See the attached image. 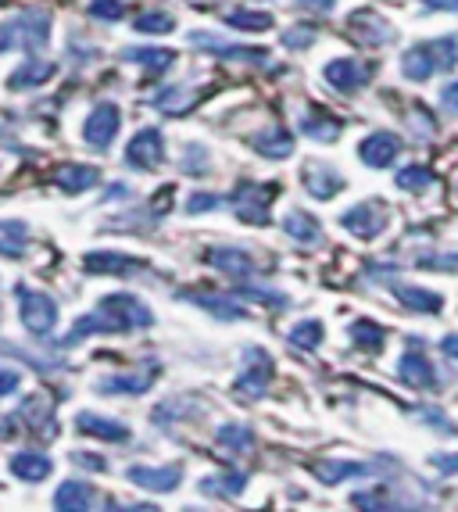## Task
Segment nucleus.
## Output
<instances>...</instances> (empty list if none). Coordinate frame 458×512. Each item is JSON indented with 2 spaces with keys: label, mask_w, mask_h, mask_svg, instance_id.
Instances as JSON below:
<instances>
[{
  "label": "nucleus",
  "mask_w": 458,
  "mask_h": 512,
  "mask_svg": "<svg viewBox=\"0 0 458 512\" xmlns=\"http://www.w3.org/2000/svg\"><path fill=\"white\" fill-rule=\"evenodd\" d=\"M154 323L151 308L133 294H104L101 305L90 316L79 319L72 330L65 333V348H76L79 341L94 337V333H126V330H147Z\"/></svg>",
  "instance_id": "1"
},
{
  "label": "nucleus",
  "mask_w": 458,
  "mask_h": 512,
  "mask_svg": "<svg viewBox=\"0 0 458 512\" xmlns=\"http://www.w3.org/2000/svg\"><path fill=\"white\" fill-rule=\"evenodd\" d=\"M458 65V40L455 36H437V40L416 43L412 51L401 54V72L405 79H423L437 76V72H451Z\"/></svg>",
  "instance_id": "2"
},
{
  "label": "nucleus",
  "mask_w": 458,
  "mask_h": 512,
  "mask_svg": "<svg viewBox=\"0 0 458 512\" xmlns=\"http://www.w3.org/2000/svg\"><path fill=\"white\" fill-rule=\"evenodd\" d=\"M47 36H51V15L29 8L0 26V51H11V47L40 51V47H47Z\"/></svg>",
  "instance_id": "3"
},
{
  "label": "nucleus",
  "mask_w": 458,
  "mask_h": 512,
  "mask_svg": "<svg viewBox=\"0 0 458 512\" xmlns=\"http://www.w3.org/2000/svg\"><path fill=\"white\" fill-rule=\"evenodd\" d=\"M15 294H18V319H22V326H26L33 337H47V333L58 326V301H54L51 294L33 291L26 283H18Z\"/></svg>",
  "instance_id": "4"
},
{
  "label": "nucleus",
  "mask_w": 458,
  "mask_h": 512,
  "mask_svg": "<svg viewBox=\"0 0 458 512\" xmlns=\"http://www.w3.org/2000/svg\"><path fill=\"white\" fill-rule=\"evenodd\" d=\"M162 158H165V137H162V129H154V126L140 129L126 147V165L136 172L158 169Z\"/></svg>",
  "instance_id": "5"
},
{
  "label": "nucleus",
  "mask_w": 458,
  "mask_h": 512,
  "mask_svg": "<svg viewBox=\"0 0 458 512\" xmlns=\"http://www.w3.org/2000/svg\"><path fill=\"white\" fill-rule=\"evenodd\" d=\"M276 197V187L269 183H244L233 194V205H237V215L244 222H255V226H265L269 222V201Z\"/></svg>",
  "instance_id": "6"
},
{
  "label": "nucleus",
  "mask_w": 458,
  "mask_h": 512,
  "mask_svg": "<svg viewBox=\"0 0 458 512\" xmlns=\"http://www.w3.org/2000/svg\"><path fill=\"white\" fill-rule=\"evenodd\" d=\"M340 226L355 233L358 240H373L387 230V208L376 205V201H365V205H355L340 215Z\"/></svg>",
  "instance_id": "7"
},
{
  "label": "nucleus",
  "mask_w": 458,
  "mask_h": 512,
  "mask_svg": "<svg viewBox=\"0 0 458 512\" xmlns=\"http://www.w3.org/2000/svg\"><path fill=\"white\" fill-rule=\"evenodd\" d=\"M269 384H272V359L262 348H247L237 391L244 394V398H262V394L269 391Z\"/></svg>",
  "instance_id": "8"
},
{
  "label": "nucleus",
  "mask_w": 458,
  "mask_h": 512,
  "mask_svg": "<svg viewBox=\"0 0 458 512\" xmlns=\"http://www.w3.org/2000/svg\"><path fill=\"white\" fill-rule=\"evenodd\" d=\"M119 126H122V115L115 104H101V108L90 111V119L83 126V140L97 151H108L111 140L119 137Z\"/></svg>",
  "instance_id": "9"
},
{
  "label": "nucleus",
  "mask_w": 458,
  "mask_h": 512,
  "mask_svg": "<svg viewBox=\"0 0 458 512\" xmlns=\"http://www.w3.org/2000/svg\"><path fill=\"white\" fill-rule=\"evenodd\" d=\"M323 76L333 90H340V94H355V90L369 86V79H373V65H362V61H355V58H337V61L326 65Z\"/></svg>",
  "instance_id": "10"
},
{
  "label": "nucleus",
  "mask_w": 458,
  "mask_h": 512,
  "mask_svg": "<svg viewBox=\"0 0 458 512\" xmlns=\"http://www.w3.org/2000/svg\"><path fill=\"white\" fill-rule=\"evenodd\" d=\"M126 480H133V484L144 487V491L169 495V491L179 487V480H183V470H179V466H129Z\"/></svg>",
  "instance_id": "11"
},
{
  "label": "nucleus",
  "mask_w": 458,
  "mask_h": 512,
  "mask_svg": "<svg viewBox=\"0 0 458 512\" xmlns=\"http://www.w3.org/2000/svg\"><path fill=\"white\" fill-rule=\"evenodd\" d=\"M398 154H401V140L394 137V133H387V129L369 133V137L358 144V158H362L365 165H373V169H387Z\"/></svg>",
  "instance_id": "12"
},
{
  "label": "nucleus",
  "mask_w": 458,
  "mask_h": 512,
  "mask_svg": "<svg viewBox=\"0 0 458 512\" xmlns=\"http://www.w3.org/2000/svg\"><path fill=\"white\" fill-rule=\"evenodd\" d=\"M208 262H212L219 273L233 276V280H255V276L262 273L258 262L247 255L244 248H212L208 251Z\"/></svg>",
  "instance_id": "13"
},
{
  "label": "nucleus",
  "mask_w": 458,
  "mask_h": 512,
  "mask_svg": "<svg viewBox=\"0 0 458 512\" xmlns=\"http://www.w3.org/2000/svg\"><path fill=\"white\" fill-rule=\"evenodd\" d=\"M398 376L408 387H419V391H433V387H437V373H433L430 359L423 355L419 344H408L405 359H401V366H398Z\"/></svg>",
  "instance_id": "14"
},
{
  "label": "nucleus",
  "mask_w": 458,
  "mask_h": 512,
  "mask_svg": "<svg viewBox=\"0 0 458 512\" xmlns=\"http://www.w3.org/2000/svg\"><path fill=\"white\" fill-rule=\"evenodd\" d=\"M86 273H104V276H126L136 273V269H144V258H129L122 251H94V255H86Z\"/></svg>",
  "instance_id": "15"
},
{
  "label": "nucleus",
  "mask_w": 458,
  "mask_h": 512,
  "mask_svg": "<svg viewBox=\"0 0 458 512\" xmlns=\"http://www.w3.org/2000/svg\"><path fill=\"white\" fill-rule=\"evenodd\" d=\"M305 190L312 197H319V201H326V197H337L340 190H344V176L333 172L330 165H323V162H308L305 165Z\"/></svg>",
  "instance_id": "16"
},
{
  "label": "nucleus",
  "mask_w": 458,
  "mask_h": 512,
  "mask_svg": "<svg viewBox=\"0 0 458 512\" xmlns=\"http://www.w3.org/2000/svg\"><path fill=\"white\" fill-rule=\"evenodd\" d=\"M351 29H355V36L365 43V47H383V43H391V26L383 22L376 11H355L348 22Z\"/></svg>",
  "instance_id": "17"
},
{
  "label": "nucleus",
  "mask_w": 458,
  "mask_h": 512,
  "mask_svg": "<svg viewBox=\"0 0 458 512\" xmlns=\"http://www.w3.org/2000/svg\"><path fill=\"white\" fill-rule=\"evenodd\" d=\"M190 43L194 47H201V51L215 54V58H240V61H255V65H262V61H269V54L265 51H251V47H229V43H219V36L212 33H190Z\"/></svg>",
  "instance_id": "18"
},
{
  "label": "nucleus",
  "mask_w": 458,
  "mask_h": 512,
  "mask_svg": "<svg viewBox=\"0 0 458 512\" xmlns=\"http://www.w3.org/2000/svg\"><path fill=\"white\" fill-rule=\"evenodd\" d=\"M97 505V491L83 480H65V484L54 491V509H72V512H86Z\"/></svg>",
  "instance_id": "19"
},
{
  "label": "nucleus",
  "mask_w": 458,
  "mask_h": 512,
  "mask_svg": "<svg viewBox=\"0 0 458 512\" xmlns=\"http://www.w3.org/2000/svg\"><path fill=\"white\" fill-rule=\"evenodd\" d=\"M183 298L187 301H194V305H201V308H208L212 316H219V319H247V308L240 305L233 294H201V291H183Z\"/></svg>",
  "instance_id": "20"
},
{
  "label": "nucleus",
  "mask_w": 458,
  "mask_h": 512,
  "mask_svg": "<svg viewBox=\"0 0 458 512\" xmlns=\"http://www.w3.org/2000/svg\"><path fill=\"white\" fill-rule=\"evenodd\" d=\"M312 473L323 484H340V480H365V477H373V466H365V462H340V459H333V462H315L312 466Z\"/></svg>",
  "instance_id": "21"
},
{
  "label": "nucleus",
  "mask_w": 458,
  "mask_h": 512,
  "mask_svg": "<svg viewBox=\"0 0 458 512\" xmlns=\"http://www.w3.org/2000/svg\"><path fill=\"white\" fill-rule=\"evenodd\" d=\"M76 427L83 430V434L101 437V441H115V444H122L129 437L126 423H119V419H104V416H97V412H79Z\"/></svg>",
  "instance_id": "22"
},
{
  "label": "nucleus",
  "mask_w": 458,
  "mask_h": 512,
  "mask_svg": "<svg viewBox=\"0 0 458 512\" xmlns=\"http://www.w3.org/2000/svg\"><path fill=\"white\" fill-rule=\"evenodd\" d=\"M251 147L265 158H290L294 154V137L283 126H265L262 133L251 137Z\"/></svg>",
  "instance_id": "23"
},
{
  "label": "nucleus",
  "mask_w": 458,
  "mask_h": 512,
  "mask_svg": "<svg viewBox=\"0 0 458 512\" xmlns=\"http://www.w3.org/2000/svg\"><path fill=\"white\" fill-rule=\"evenodd\" d=\"M54 183H58L61 190L83 194V190L101 183V169H97V165H61V169L54 172Z\"/></svg>",
  "instance_id": "24"
},
{
  "label": "nucleus",
  "mask_w": 458,
  "mask_h": 512,
  "mask_svg": "<svg viewBox=\"0 0 458 512\" xmlns=\"http://www.w3.org/2000/svg\"><path fill=\"white\" fill-rule=\"evenodd\" d=\"M15 423H26L36 434H43V430L54 434V412H51V405L43 402V394H33V398L22 402V409L15 412Z\"/></svg>",
  "instance_id": "25"
},
{
  "label": "nucleus",
  "mask_w": 458,
  "mask_h": 512,
  "mask_svg": "<svg viewBox=\"0 0 458 512\" xmlns=\"http://www.w3.org/2000/svg\"><path fill=\"white\" fill-rule=\"evenodd\" d=\"M51 76H54V65H51V61L29 58L26 65H22V69H15L8 76V90H33V86H43Z\"/></svg>",
  "instance_id": "26"
},
{
  "label": "nucleus",
  "mask_w": 458,
  "mask_h": 512,
  "mask_svg": "<svg viewBox=\"0 0 458 512\" xmlns=\"http://www.w3.org/2000/svg\"><path fill=\"white\" fill-rule=\"evenodd\" d=\"M283 230H287L290 240L308 244V248H319V244H323V230H319V222L308 212H290L287 219H283Z\"/></svg>",
  "instance_id": "27"
},
{
  "label": "nucleus",
  "mask_w": 458,
  "mask_h": 512,
  "mask_svg": "<svg viewBox=\"0 0 458 512\" xmlns=\"http://www.w3.org/2000/svg\"><path fill=\"white\" fill-rule=\"evenodd\" d=\"M29 248V230L22 219H0V255L22 258Z\"/></svg>",
  "instance_id": "28"
},
{
  "label": "nucleus",
  "mask_w": 458,
  "mask_h": 512,
  "mask_svg": "<svg viewBox=\"0 0 458 512\" xmlns=\"http://www.w3.org/2000/svg\"><path fill=\"white\" fill-rule=\"evenodd\" d=\"M51 459L47 455H40V452H18V455H11V473H15L18 480H43V477H51Z\"/></svg>",
  "instance_id": "29"
},
{
  "label": "nucleus",
  "mask_w": 458,
  "mask_h": 512,
  "mask_svg": "<svg viewBox=\"0 0 458 512\" xmlns=\"http://www.w3.org/2000/svg\"><path fill=\"white\" fill-rule=\"evenodd\" d=\"M101 394H147L151 391V373H126V376H104L97 384Z\"/></svg>",
  "instance_id": "30"
},
{
  "label": "nucleus",
  "mask_w": 458,
  "mask_h": 512,
  "mask_svg": "<svg viewBox=\"0 0 458 512\" xmlns=\"http://www.w3.org/2000/svg\"><path fill=\"white\" fill-rule=\"evenodd\" d=\"M122 58L133 65H151V72H165L176 61V51H169V47H126Z\"/></svg>",
  "instance_id": "31"
},
{
  "label": "nucleus",
  "mask_w": 458,
  "mask_h": 512,
  "mask_svg": "<svg viewBox=\"0 0 458 512\" xmlns=\"http://www.w3.org/2000/svg\"><path fill=\"white\" fill-rule=\"evenodd\" d=\"M215 441H219V448H226V452L244 455V452L255 448V430L244 427V423H226V427H219Z\"/></svg>",
  "instance_id": "32"
},
{
  "label": "nucleus",
  "mask_w": 458,
  "mask_h": 512,
  "mask_svg": "<svg viewBox=\"0 0 458 512\" xmlns=\"http://www.w3.org/2000/svg\"><path fill=\"white\" fill-rule=\"evenodd\" d=\"M394 294H398L401 305L416 308V312H441V308H444L441 294L423 291V287H405V283H398V287H394Z\"/></svg>",
  "instance_id": "33"
},
{
  "label": "nucleus",
  "mask_w": 458,
  "mask_h": 512,
  "mask_svg": "<svg viewBox=\"0 0 458 512\" xmlns=\"http://www.w3.org/2000/svg\"><path fill=\"white\" fill-rule=\"evenodd\" d=\"M301 133L312 140H337L340 137V122L330 119V115H323V111H308V115H301Z\"/></svg>",
  "instance_id": "34"
},
{
  "label": "nucleus",
  "mask_w": 458,
  "mask_h": 512,
  "mask_svg": "<svg viewBox=\"0 0 458 512\" xmlns=\"http://www.w3.org/2000/svg\"><path fill=\"white\" fill-rule=\"evenodd\" d=\"M244 484H247V477L244 473H219V477H208V480H201V491L204 495H215V498H237L240 491H244Z\"/></svg>",
  "instance_id": "35"
},
{
  "label": "nucleus",
  "mask_w": 458,
  "mask_h": 512,
  "mask_svg": "<svg viewBox=\"0 0 458 512\" xmlns=\"http://www.w3.org/2000/svg\"><path fill=\"white\" fill-rule=\"evenodd\" d=\"M190 104H194V90H187V86H169L154 97V108L165 111V115H183Z\"/></svg>",
  "instance_id": "36"
},
{
  "label": "nucleus",
  "mask_w": 458,
  "mask_h": 512,
  "mask_svg": "<svg viewBox=\"0 0 458 512\" xmlns=\"http://www.w3.org/2000/svg\"><path fill=\"white\" fill-rule=\"evenodd\" d=\"M351 337H355L358 348L365 351H380L383 341H387V330L383 326H376L373 319H358L355 326H351Z\"/></svg>",
  "instance_id": "37"
},
{
  "label": "nucleus",
  "mask_w": 458,
  "mask_h": 512,
  "mask_svg": "<svg viewBox=\"0 0 458 512\" xmlns=\"http://www.w3.org/2000/svg\"><path fill=\"white\" fill-rule=\"evenodd\" d=\"M323 337H326V330L319 319H305V323H297L294 330H290V344H294V348H305V351L319 348Z\"/></svg>",
  "instance_id": "38"
},
{
  "label": "nucleus",
  "mask_w": 458,
  "mask_h": 512,
  "mask_svg": "<svg viewBox=\"0 0 458 512\" xmlns=\"http://www.w3.org/2000/svg\"><path fill=\"white\" fill-rule=\"evenodd\" d=\"M136 33H172L176 29V18L169 11H144V15L133 18Z\"/></svg>",
  "instance_id": "39"
},
{
  "label": "nucleus",
  "mask_w": 458,
  "mask_h": 512,
  "mask_svg": "<svg viewBox=\"0 0 458 512\" xmlns=\"http://www.w3.org/2000/svg\"><path fill=\"white\" fill-rule=\"evenodd\" d=\"M226 22L233 29H244V33H262V29H272V15H255V11H226Z\"/></svg>",
  "instance_id": "40"
},
{
  "label": "nucleus",
  "mask_w": 458,
  "mask_h": 512,
  "mask_svg": "<svg viewBox=\"0 0 458 512\" xmlns=\"http://www.w3.org/2000/svg\"><path fill=\"white\" fill-rule=\"evenodd\" d=\"M430 183H433V172L426 169V165H408V169L398 172V187L408 190V194H412V190H426Z\"/></svg>",
  "instance_id": "41"
},
{
  "label": "nucleus",
  "mask_w": 458,
  "mask_h": 512,
  "mask_svg": "<svg viewBox=\"0 0 458 512\" xmlns=\"http://www.w3.org/2000/svg\"><path fill=\"white\" fill-rule=\"evenodd\" d=\"M90 15L104 18V22H119L126 15V4L122 0H90Z\"/></svg>",
  "instance_id": "42"
},
{
  "label": "nucleus",
  "mask_w": 458,
  "mask_h": 512,
  "mask_svg": "<svg viewBox=\"0 0 458 512\" xmlns=\"http://www.w3.org/2000/svg\"><path fill=\"white\" fill-rule=\"evenodd\" d=\"M219 205H222L219 194H194L187 201V212H215Z\"/></svg>",
  "instance_id": "43"
},
{
  "label": "nucleus",
  "mask_w": 458,
  "mask_h": 512,
  "mask_svg": "<svg viewBox=\"0 0 458 512\" xmlns=\"http://www.w3.org/2000/svg\"><path fill=\"white\" fill-rule=\"evenodd\" d=\"M419 265H433L437 273H444V269H448V273H458V255H423Z\"/></svg>",
  "instance_id": "44"
},
{
  "label": "nucleus",
  "mask_w": 458,
  "mask_h": 512,
  "mask_svg": "<svg viewBox=\"0 0 458 512\" xmlns=\"http://www.w3.org/2000/svg\"><path fill=\"white\" fill-rule=\"evenodd\" d=\"M312 29H301V26H294V29H287V33H283V43H287L290 51H297V47H308V43H312Z\"/></svg>",
  "instance_id": "45"
},
{
  "label": "nucleus",
  "mask_w": 458,
  "mask_h": 512,
  "mask_svg": "<svg viewBox=\"0 0 458 512\" xmlns=\"http://www.w3.org/2000/svg\"><path fill=\"white\" fill-rule=\"evenodd\" d=\"M18 384H22V373H18V369H0V398L15 394Z\"/></svg>",
  "instance_id": "46"
},
{
  "label": "nucleus",
  "mask_w": 458,
  "mask_h": 512,
  "mask_svg": "<svg viewBox=\"0 0 458 512\" xmlns=\"http://www.w3.org/2000/svg\"><path fill=\"white\" fill-rule=\"evenodd\" d=\"M183 169H187V172H201V169H208V154H204V147H201V144L190 147V158H183Z\"/></svg>",
  "instance_id": "47"
},
{
  "label": "nucleus",
  "mask_w": 458,
  "mask_h": 512,
  "mask_svg": "<svg viewBox=\"0 0 458 512\" xmlns=\"http://www.w3.org/2000/svg\"><path fill=\"white\" fill-rule=\"evenodd\" d=\"M351 505H355V509H387V498L383 495H369V491H362V495H355L351 498Z\"/></svg>",
  "instance_id": "48"
},
{
  "label": "nucleus",
  "mask_w": 458,
  "mask_h": 512,
  "mask_svg": "<svg viewBox=\"0 0 458 512\" xmlns=\"http://www.w3.org/2000/svg\"><path fill=\"white\" fill-rule=\"evenodd\" d=\"M72 462H76V466H90V470H104V466H108L101 455H90V452H72Z\"/></svg>",
  "instance_id": "49"
},
{
  "label": "nucleus",
  "mask_w": 458,
  "mask_h": 512,
  "mask_svg": "<svg viewBox=\"0 0 458 512\" xmlns=\"http://www.w3.org/2000/svg\"><path fill=\"white\" fill-rule=\"evenodd\" d=\"M441 104L448 111H455L458 115V83H451V86H444V94H441Z\"/></svg>",
  "instance_id": "50"
},
{
  "label": "nucleus",
  "mask_w": 458,
  "mask_h": 512,
  "mask_svg": "<svg viewBox=\"0 0 458 512\" xmlns=\"http://www.w3.org/2000/svg\"><path fill=\"white\" fill-rule=\"evenodd\" d=\"M305 11H315V15H326V11L333 8V0H297Z\"/></svg>",
  "instance_id": "51"
},
{
  "label": "nucleus",
  "mask_w": 458,
  "mask_h": 512,
  "mask_svg": "<svg viewBox=\"0 0 458 512\" xmlns=\"http://www.w3.org/2000/svg\"><path fill=\"white\" fill-rule=\"evenodd\" d=\"M426 11H458V0H423Z\"/></svg>",
  "instance_id": "52"
},
{
  "label": "nucleus",
  "mask_w": 458,
  "mask_h": 512,
  "mask_svg": "<svg viewBox=\"0 0 458 512\" xmlns=\"http://www.w3.org/2000/svg\"><path fill=\"white\" fill-rule=\"evenodd\" d=\"M441 348H444V355H451V359H458V333H448L441 341Z\"/></svg>",
  "instance_id": "53"
},
{
  "label": "nucleus",
  "mask_w": 458,
  "mask_h": 512,
  "mask_svg": "<svg viewBox=\"0 0 458 512\" xmlns=\"http://www.w3.org/2000/svg\"><path fill=\"white\" fill-rule=\"evenodd\" d=\"M126 194H129V187H126V183H119V187L104 190V201H115V197H126Z\"/></svg>",
  "instance_id": "54"
}]
</instances>
